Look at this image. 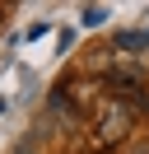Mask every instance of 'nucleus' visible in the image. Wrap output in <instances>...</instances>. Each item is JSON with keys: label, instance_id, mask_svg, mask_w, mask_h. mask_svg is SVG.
I'll list each match as a JSON object with an SVG mask.
<instances>
[{"label": "nucleus", "instance_id": "1", "mask_svg": "<svg viewBox=\"0 0 149 154\" xmlns=\"http://www.w3.org/2000/svg\"><path fill=\"white\" fill-rule=\"evenodd\" d=\"M130 126H135L130 103H112L107 112H102V122H98V145H117V140H126Z\"/></svg>", "mask_w": 149, "mask_h": 154}, {"label": "nucleus", "instance_id": "4", "mask_svg": "<svg viewBox=\"0 0 149 154\" xmlns=\"http://www.w3.org/2000/svg\"><path fill=\"white\" fill-rule=\"evenodd\" d=\"M14 154H37V140H33V135H28V140H19V145H14Z\"/></svg>", "mask_w": 149, "mask_h": 154}, {"label": "nucleus", "instance_id": "2", "mask_svg": "<svg viewBox=\"0 0 149 154\" xmlns=\"http://www.w3.org/2000/svg\"><path fill=\"white\" fill-rule=\"evenodd\" d=\"M102 19H107V10H98V5H89V10H84V23H89V28H98Z\"/></svg>", "mask_w": 149, "mask_h": 154}, {"label": "nucleus", "instance_id": "5", "mask_svg": "<svg viewBox=\"0 0 149 154\" xmlns=\"http://www.w3.org/2000/svg\"><path fill=\"white\" fill-rule=\"evenodd\" d=\"M126 154H149V140H130V149Z\"/></svg>", "mask_w": 149, "mask_h": 154}, {"label": "nucleus", "instance_id": "3", "mask_svg": "<svg viewBox=\"0 0 149 154\" xmlns=\"http://www.w3.org/2000/svg\"><path fill=\"white\" fill-rule=\"evenodd\" d=\"M117 47H144V33H121Z\"/></svg>", "mask_w": 149, "mask_h": 154}]
</instances>
